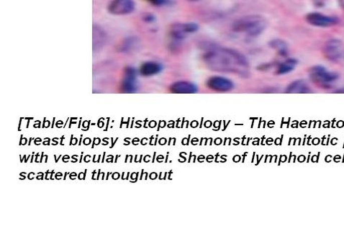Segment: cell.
I'll return each mask as SVG.
<instances>
[{
	"label": "cell",
	"instance_id": "obj_11",
	"mask_svg": "<svg viewBox=\"0 0 344 231\" xmlns=\"http://www.w3.org/2000/svg\"><path fill=\"white\" fill-rule=\"evenodd\" d=\"M163 69L161 63L150 61L141 64L139 69V73L143 77H152L161 73Z\"/></svg>",
	"mask_w": 344,
	"mask_h": 231
},
{
	"label": "cell",
	"instance_id": "obj_32",
	"mask_svg": "<svg viewBox=\"0 0 344 231\" xmlns=\"http://www.w3.org/2000/svg\"><path fill=\"white\" fill-rule=\"evenodd\" d=\"M335 93L344 94V87H342V88L339 89V90H336Z\"/></svg>",
	"mask_w": 344,
	"mask_h": 231
},
{
	"label": "cell",
	"instance_id": "obj_10",
	"mask_svg": "<svg viewBox=\"0 0 344 231\" xmlns=\"http://www.w3.org/2000/svg\"><path fill=\"white\" fill-rule=\"evenodd\" d=\"M169 90L175 94H194L198 92V86L193 82L179 81L170 86Z\"/></svg>",
	"mask_w": 344,
	"mask_h": 231
},
{
	"label": "cell",
	"instance_id": "obj_30",
	"mask_svg": "<svg viewBox=\"0 0 344 231\" xmlns=\"http://www.w3.org/2000/svg\"><path fill=\"white\" fill-rule=\"evenodd\" d=\"M73 161H72V163H75L77 162L78 161V156L77 155H74V156H72Z\"/></svg>",
	"mask_w": 344,
	"mask_h": 231
},
{
	"label": "cell",
	"instance_id": "obj_34",
	"mask_svg": "<svg viewBox=\"0 0 344 231\" xmlns=\"http://www.w3.org/2000/svg\"><path fill=\"white\" fill-rule=\"evenodd\" d=\"M42 141V140L41 139V138H37V139L35 140V144L36 145V146H39L40 144L39 143H38V142H41Z\"/></svg>",
	"mask_w": 344,
	"mask_h": 231
},
{
	"label": "cell",
	"instance_id": "obj_47",
	"mask_svg": "<svg viewBox=\"0 0 344 231\" xmlns=\"http://www.w3.org/2000/svg\"><path fill=\"white\" fill-rule=\"evenodd\" d=\"M120 155H117L116 157H115V163H117V158L120 157Z\"/></svg>",
	"mask_w": 344,
	"mask_h": 231
},
{
	"label": "cell",
	"instance_id": "obj_23",
	"mask_svg": "<svg viewBox=\"0 0 344 231\" xmlns=\"http://www.w3.org/2000/svg\"><path fill=\"white\" fill-rule=\"evenodd\" d=\"M77 138H73V135H72V141L70 142V146H72V145H76L77 143Z\"/></svg>",
	"mask_w": 344,
	"mask_h": 231
},
{
	"label": "cell",
	"instance_id": "obj_53",
	"mask_svg": "<svg viewBox=\"0 0 344 231\" xmlns=\"http://www.w3.org/2000/svg\"><path fill=\"white\" fill-rule=\"evenodd\" d=\"M32 139L33 138H31V139H30L29 143H28V145H29V146H31V141H32Z\"/></svg>",
	"mask_w": 344,
	"mask_h": 231
},
{
	"label": "cell",
	"instance_id": "obj_44",
	"mask_svg": "<svg viewBox=\"0 0 344 231\" xmlns=\"http://www.w3.org/2000/svg\"><path fill=\"white\" fill-rule=\"evenodd\" d=\"M106 153L104 152L103 153V156H102V163L104 162V161H105V156Z\"/></svg>",
	"mask_w": 344,
	"mask_h": 231
},
{
	"label": "cell",
	"instance_id": "obj_54",
	"mask_svg": "<svg viewBox=\"0 0 344 231\" xmlns=\"http://www.w3.org/2000/svg\"><path fill=\"white\" fill-rule=\"evenodd\" d=\"M82 138H80V141L79 142V146H81V143H82Z\"/></svg>",
	"mask_w": 344,
	"mask_h": 231
},
{
	"label": "cell",
	"instance_id": "obj_36",
	"mask_svg": "<svg viewBox=\"0 0 344 231\" xmlns=\"http://www.w3.org/2000/svg\"><path fill=\"white\" fill-rule=\"evenodd\" d=\"M44 156H45L44 153V152L41 153V159H40V163L42 162L43 159H44Z\"/></svg>",
	"mask_w": 344,
	"mask_h": 231
},
{
	"label": "cell",
	"instance_id": "obj_48",
	"mask_svg": "<svg viewBox=\"0 0 344 231\" xmlns=\"http://www.w3.org/2000/svg\"><path fill=\"white\" fill-rule=\"evenodd\" d=\"M110 174H111V173H110V172L107 173V177H106V180H107V179H109V176H110Z\"/></svg>",
	"mask_w": 344,
	"mask_h": 231
},
{
	"label": "cell",
	"instance_id": "obj_14",
	"mask_svg": "<svg viewBox=\"0 0 344 231\" xmlns=\"http://www.w3.org/2000/svg\"><path fill=\"white\" fill-rule=\"evenodd\" d=\"M269 47L275 50L279 56L287 57L289 54L288 46L287 43L282 39H274L269 43Z\"/></svg>",
	"mask_w": 344,
	"mask_h": 231
},
{
	"label": "cell",
	"instance_id": "obj_56",
	"mask_svg": "<svg viewBox=\"0 0 344 231\" xmlns=\"http://www.w3.org/2000/svg\"><path fill=\"white\" fill-rule=\"evenodd\" d=\"M82 157H83V156H82H82H81L80 161H80V163L82 162Z\"/></svg>",
	"mask_w": 344,
	"mask_h": 231
},
{
	"label": "cell",
	"instance_id": "obj_22",
	"mask_svg": "<svg viewBox=\"0 0 344 231\" xmlns=\"http://www.w3.org/2000/svg\"><path fill=\"white\" fill-rule=\"evenodd\" d=\"M83 143L85 146H88L91 143L90 138H87L84 140Z\"/></svg>",
	"mask_w": 344,
	"mask_h": 231
},
{
	"label": "cell",
	"instance_id": "obj_25",
	"mask_svg": "<svg viewBox=\"0 0 344 231\" xmlns=\"http://www.w3.org/2000/svg\"><path fill=\"white\" fill-rule=\"evenodd\" d=\"M77 173L75 172H72L71 173L70 175H69V178H70L71 179H75V177H77Z\"/></svg>",
	"mask_w": 344,
	"mask_h": 231
},
{
	"label": "cell",
	"instance_id": "obj_37",
	"mask_svg": "<svg viewBox=\"0 0 344 231\" xmlns=\"http://www.w3.org/2000/svg\"><path fill=\"white\" fill-rule=\"evenodd\" d=\"M117 139H118V138H117V139L115 140V143H114L113 138H112V146H110V148H113V146H115V143H116Z\"/></svg>",
	"mask_w": 344,
	"mask_h": 231
},
{
	"label": "cell",
	"instance_id": "obj_26",
	"mask_svg": "<svg viewBox=\"0 0 344 231\" xmlns=\"http://www.w3.org/2000/svg\"><path fill=\"white\" fill-rule=\"evenodd\" d=\"M44 146H49L50 145V139L49 138H45V141L43 143Z\"/></svg>",
	"mask_w": 344,
	"mask_h": 231
},
{
	"label": "cell",
	"instance_id": "obj_17",
	"mask_svg": "<svg viewBox=\"0 0 344 231\" xmlns=\"http://www.w3.org/2000/svg\"><path fill=\"white\" fill-rule=\"evenodd\" d=\"M143 21L146 23H153L155 21V17L154 15L151 14V13H147L143 17Z\"/></svg>",
	"mask_w": 344,
	"mask_h": 231
},
{
	"label": "cell",
	"instance_id": "obj_42",
	"mask_svg": "<svg viewBox=\"0 0 344 231\" xmlns=\"http://www.w3.org/2000/svg\"><path fill=\"white\" fill-rule=\"evenodd\" d=\"M64 136L61 137L60 145L61 146H64V143H63V140H64Z\"/></svg>",
	"mask_w": 344,
	"mask_h": 231
},
{
	"label": "cell",
	"instance_id": "obj_7",
	"mask_svg": "<svg viewBox=\"0 0 344 231\" xmlns=\"http://www.w3.org/2000/svg\"><path fill=\"white\" fill-rule=\"evenodd\" d=\"M306 22L310 26L318 28H329L338 24V18L325 16L319 13H310L306 16Z\"/></svg>",
	"mask_w": 344,
	"mask_h": 231
},
{
	"label": "cell",
	"instance_id": "obj_24",
	"mask_svg": "<svg viewBox=\"0 0 344 231\" xmlns=\"http://www.w3.org/2000/svg\"><path fill=\"white\" fill-rule=\"evenodd\" d=\"M44 173L39 172V174H38L37 179H39V180H40V179H41V180H43V179H44Z\"/></svg>",
	"mask_w": 344,
	"mask_h": 231
},
{
	"label": "cell",
	"instance_id": "obj_5",
	"mask_svg": "<svg viewBox=\"0 0 344 231\" xmlns=\"http://www.w3.org/2000/svg\"><path fill=\"white\" fill-rule=\"evenodd\" d=\"M309 75L312 82L322 86L330 85L339 78L338 74L327 70L322 66H315L311 68Z\"/></svg>",
	"mask_w": 344,
	"mask_h": 231
},
{
	"label": "cell",
	"instance_id": "obj_6",
	"mask_svg": "<svg viewBox=\"0 0 344 231\" xmlns=\"http://www.w3.org/2000/svg\"><path fill=\"white\" fill-rule=\"evenodd\" d=\"M135 3L133 0H112L107 6V11L112 16H127L133 13Z\"/></svg>",
	"mask_w": 344,
	"mask_h": 231
},
{
	"label": "cell",
	"instance_id": "obj_43",
	"mask_svg": "<svg viewBox=\"0 0 344 231\" xmlns=\"http://www.w3.org/2000/svg\"><path fill=\"white\" fill-rule=\"evenodd\" d=\"M54 170H53V171H51V172L50 173V174H50V179H52V180H53V179H53V174H54Z\"/></svg>",
	"mask_w": 344,
	"mask_h": 231
},
{
	"label": "cell",
	"instance_id": "obj_35",
	"mask_svg": "<svg viewBox=\"0 0 344 231\" xmlns=\"http://www.w3.org/2000/svg\"><path fill=\"white\" fill-rule=\"evenodd\" d=\"M26 173H25V172L21 173V179H22V177H23V179H26Z\"/></svg>",
	"mask_w": 344,
	"mask_h": 231
},
{
	"label": "cell",
	"instance_id": "obj_55",
	"mask_svg": "<svg viewBox=\"0 0 344 231\" xmlns=\"http://www.w3.org/2000/svg\"><path fill=\"white\" fill-rule=\"evenodd\" d=\"M190 2H198L199 1V0H189Z\"/></svg>",
	"mask_w": 344,
	"mask_h": 231
},
{
	"label": "cell",
	"instance_id": "obj_15",
	"mask_svg": "<svg viewBox=\"0 0 344 231\" xmlns=\"http://www.w3.org/2000/svg\"><path fill=\"white\" fill-rule=\"evenodd\" d=\"M138 39L135 37H128L122 41L120 46V51L127 53L135 49V46L138 45Z\"/></svg>",
	"mask_w": 344,
	"mask_h": 231
},
{
	"label": "cell",
	"instance_id": "obj_39",
	"mask_svg": "<svg viewBox=\"0 0 344 231\" xmlns=\"http://www.w3.org/2000/svg\"><path fill=\"white\" fill-rule=\"evenodd\" d=\"M61 156H61V155H60V156H59V158H56V155H54V158H55L56 163H57L58 161H59V158H61Z\"/></svg>",
	"mask_w": 344,
	"mask_h": 231
},
{
	"label": "cell",
	"instance_id": "obj_3",
	"mask_svg": "<svg viewBox=\"0 0 344 231\" xmlns=\"http://www.w3.org/2000/svg\"><path fill=\"white\" fill-rule=\"evenodd\" d=\"M199 31V26L195 23H175L170 27V39L172 45H179L190 34H194Z\"/></svg>",
	"mask_w": 344,
	"mask_h": 231
},
{
	"label": "cell",
	"instance_id": "obj_31",
	"mask_svg": "<svg viewBox=\"0 0 344 231\" xmlns=\"http://www.w3.org/2000/svg\"><path fill=\"white\" fill-rule=\"evenodd\" d=\"M69 158H70V157H69L68 155H66V156H64V157H63V161H64V162L67 163V161H69Z\"/></svg>",
	"mask_w": 344,
	"mask_h": 231
},
{
	"label": "cell",
	"instance_id": "obj_9",
	"mask_svg": "<svg viewBox=\"0 0 344 231\" xmlns=\"http://www.w3.org/2000/svg\"><path fill=\"white\" fill-rule=\"evenodd\" d=\"M137 71L134 67H128L124 70L121 90L125 93H134L138 90L137 85Z\"/></svg>",
	"mask_w": 344,
	"mask_h": 231
},
{
	"label": "cell",
	"instance_id": "obj_40",
	"mask_svg": "<svg viewBox=\"0 0 344 231\" xmlns=\"http://www.w3.org/2000/svg\"><path fill=\"white\" fill-rule=\"evenodd\" d=\"M125 172L122 173V179H125V177H124V176H125ZM128 176H129V173H128V176H126V179H128Z\"/></svg>",
	"mask_w": 344,
	"mask_h": 231
},
{
	"label": "cell",
	"instance_id": "obj_20",
	"mask_svg": "<svg viewBox=\"0 0 344 231\" xmlns=\"http://www.w3.org/2000/svg\"><path fill=\"white\" fill-rule=\"evenodd\" d=\"M120 174H119L118 172L113 173V174H112V179H115V180H116V179H119V178H120Z\"/></svg>",
	"mask_w": 344,
	"mask_h": 231
},
{
	"label": "cell",
	"instance_id": "obj_50",
	"mask_svg": "<svg viewBox=\"0 0 344 231\" xmlns=\"http://www.w3.org/2000/svg\"><path fill=\"white\" fill-rule=\"evenodd\" d=\"M68 174H69V173L66 172L65 174H64V180H66V177H67Z\"/></svg>",
	"mask_w": 344,
	"mask_h": 231
},
{
	"label": "cell",
	"instance_id": "obj_38",
	"mask_svg": "<svg viewBox=\"0 0 344 231\" xmlns=\"http://www.w3.org/2000/svg\"><path fill=\"white\" fill-rule=\"evenodd\" d=\"M96 172H97V171L95 170V171H93V173H92V179H93V180H95V175H96Z\"/></svg>",
	"mask_w": 344,
	"mask_h": 231
},
{
	"label": "cell",
	"instance_id": "obj_12",
	"mask_svg": "<svg viewBox=\"0 0 344 231\" xmlns=\"http://www.w3.org/2000/svg\"><path fill=\"white\" fill-rule=\"evenodd\" d=\"M312 92L310 87L307 85L305 81L299 79V80L294 81L292 83L289 84L288 87L286 89L287 93H300L307 94Z\"/></svg>",
	"mask_w": 344,
	"mask_h": 231
},
{
	"label": "cell",
	"instance_id": "obj_18",
	"mask_svg": "<svg viewBox=\"0 0 344 231\" xmlns=\"http://www.w3.org/2000/svg\"><path fill=\"white\" fill-rule=\"evenodd\" d=\"M87 169H85L84 172H81L80 174L78 175V179H82V180H84L86 178V174H87Z\"/></svg>",
	"mask_w": 344,
	"mask_h": 231
},
{
	"label": "cell",
	"instance_id": "obj_16",
	"mask_svg": "<svg viewBox=\"0 0 344 231\" xmlns=\"http://www.w3.org/2000/svg\"><path fill=\"white\" fill-rule=\"evenodd\" d=\"M152 6L155 7H163L171 4V0H145Z\"/></svg>",
	"mask_w": 344,
	"mask_h": 231
},
{
	"label": "cell",
	"instance_id": "obj_51",
	"mask_svg": "<svg viewBox=\"0 0 344 231\" xmlns=\"http://www.w3.org/2000/svg\"><path fill=\"white\" fill-rule=\"evenodd\" d=\"M49 170H48L46 174V179H48V174H49Z\"/></svg>",
	"mask_w": 344,
	"mask_h": 231
},
{
	"label": "cell",
	"instance_id": "obj_21",
	"mask_svg": "<svg viewBox=\"0 0 344 231\" xmlns=\"http://www.w3.org/2000/svg\"><path fill=\"white\" fill-rule=\"evenodd\" d=\"M113 158H114V156H112V155H110V156H107V159H106V161H107V162H108V163L109 162H110V163L113 162Z\"/></svg>",
	"mask_w": 344,
	"mask_h": 231
},
{
	"label": "cell",
	"instance_id": "obj_45",
	"mask_svg": "<svg viewBox=\"0 0 344 231\" xmlns=\"http://www.w3.org/2000/svg\"><path fill=\"white\" fill-rule=\"evenodd\" d=\"M100 174H101V171H100V170H99L98 174H97V179H99V178H100Z\"/></svg>",
	"mask_w": 344,
	"mask_h": 231
},
{
	"label": "cell",
	"instance_id": "obj_2",
	"mask_svg": "<svg viewBox=\"0 0 344 231\" xmlns=\"http://www.w3.org/2000/svg\"><path fill=\"white\" fill-rule=\"evenodd\" d=\"M267 22L260 16H247L236 20L231 26L232 31L239 34H246L250 37H257L264 32Z\"/></svg>",
	"mask_w": 344,
	"mask_h": 231
},
{
	"label": "cell",
	"instance_id": "obj_8",
	"mask_svg": "<svg viewBox=\"0 0 344 231\" xmlns=\"http://www.w3.org/2000/svg\"><path fill=\"white\" fill-rule=\"evenodd\" d=\"M207 87L215 92H227L233 90L234 83L226 77L213 76L207 81Z\"/></svg>",
	"mask_w": 344,
	"mask_h": 231
},
{
	"label": "cell",
	"instance_id": "obj_46",
	"mask_svg": "<svg viewBox=\"0 0 344 231\" xmlns=\"http://www.w3.org/2000/svg\"><path fill=\"white\" fill-rule=\"evenodd\" d=\"M48 161V156L47 155H45V162L47 163Z\"/></svg>",
	"mask_w": 344,
	"mask_h": 231
},
{
	"label": "cell",
	"instance_id": "obj_13",
	"mask_svg": "<svg viewBox=\"0 0 344 231\" xmlns=\"http://www.w3.org/2000/svg\"><path fill=\"white\" fill-rule=\"evenodd\" d=\"M297 64L298 62L297 59L289 58L284 62L278 64L276 74L277 75H285V74L290 73L297 67Z\"/></svg>",
	"mask_w": 344,
	"mask_h": 231
},
{
	"label": "cell",
	"instance_id": "obj_52",
	"mask_svg": "<svg viewBox=\"0 0 344 231\" xmlns=\"http://www.w3.org/2000/svg\"><path fill=\"white\" fill-rule=\"evenodd\" d=\"M104 178H105V173H102V179L103 180Z\"/></svg>",
	"mask_w": 344,
	"mask_h": 231
},
{
	"label": "cell",
	"instance_id": "obj_19",
	"mask_svg": "<svg viewBox=\"0 0 344 231\" xmlns=\"http://www.w3.org/2000/svg\"><path fill=\"white\" fill-rule=\"evenodd\" d=\"M100 138H95L93 143H92V148H95V146H98L100 143Z\"/></svg>",
	"mask_w": 344,
	"mask_h": 231
},
{
	"label": "cell",
	"instance_id": "obj_28",
	"mask_svg": "<svg viewBox=\"0 0 344 231\" xmlns=\"http://www.w3.org/2000/svg\"><path fill=\"white\" fill-rule=\"evenodd\" d=\"M34 176H35V173L31 172V173H30L29 174H28V179H29L30 180H32V179H34Z\"/></svg>",
	"mask_w": 344,
	"mask_h": 231
},
{
	"label": "cell",
	"instance_id": "obj_4",
	"mask_svg": "<svg viewBox=\"0 0 344 231\" xmlns=\"http://www.w3.org/2000/svg\"><path fill=\"white\" fill-rule=\"evenodd\" d=\"M322 54L327 60L338 62L344 57V44L340 40H328L322 48Z\"/></svg>",
	"mask_w": 344,
	"mask_h": 231
},
{
	"label": "cell",
	"instance_id": "obj_33",
	"mask_svg": "<svg viewBox=\"0 0 344 231\" xmlns=\"http://www.w3.org/2000/svg\"><path fill=\"white\" fill-rule=\"evenodd\" d=\"M26 142H27V139H26V138H23V139L22 138V141L20 143V145H21V146H22V145L23 146H24V145L26 144Z\"/></svg>",
	"mask_w": 344,
	"mask_h": 231
},
{
	"label": "cell",
	"instance_id": "obj_1",
	"mask_svg": "<svg viewBox=\"0 0 344 231\" xmlns=\"http://www.w3.org/2000/svg\"><path fill=\"white\" fill-rule=\"evenodd\" d=\"M207 67L215 72L238 74H249V62L242 53L229 48L210 46L203 56Z\"/></svg>",
	"mask_w": 344,
	"mask_h": 231
},
{
	"label": "cell",
	"instance_id": "obj_27",
	"mask_svg": "<svg viewBox=\"0 0 344 231\" xmlns=\"http://www.w3.org/2000/svg\"><path fill=\"white\" fill-rule=\"evenodd\" d=\"M90 159H91L90 155H87V156H84V161H85L86 163L89 162V161H90Z\"/></svg>",
	"mask_w": 344,
	"mask_h": 231
},
{
	"label": "cell",
	"instance_id": "obj_49",
	"mask_svg": "<svg viewBox=\"0 0 344 231\" xmlns=\"http://www.w3.org/2000/svg\"><path fill=\"white\" fill-rule=\"evenodd\" d=\"M34 155H35V153L34 152V153H33L32 158H31V163H33V161H34Z\"/></svg>",
	"mask_w": 344,
	"mask_h": 231
},
{
	"label": "cell",
	"instance_id": "obj_41",
	"mask_svg": "<svg viewBox=\"0 0 344 231\" xmlns=\"http://www.w3.org/2000/svg\"><path fill=\"white\" fill-rule=\"evenodd\" d=\"M40 156V153H38L36 155V162H39V161H38V158H39Z\"/></svg>",
	"mask_w": 344,
	"mask_h": 231
},
{
	"label": "cell",
	"instance_id": "obj_29",
	"mask_svg": "<svg viewBox=\"0 0 344 231\" xmlns=\"http://www.w3.org/2000/svg\"><path fill=\"white\" fill-rule=\"evenodd\" d=\"M63 176L62 173L59 172V173H56L55 174V178L56 179H61V176Z\"/></svg>",
	"mask_w": 344,
	"mask_h": 231
}]
</instances>
